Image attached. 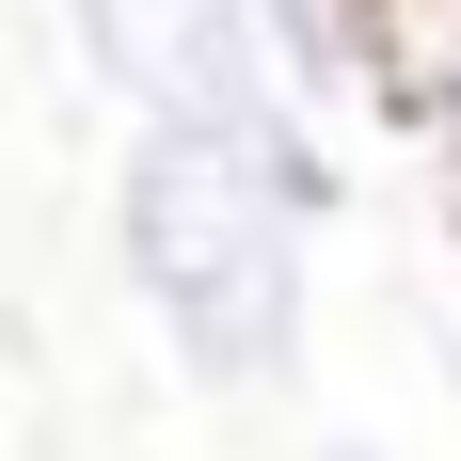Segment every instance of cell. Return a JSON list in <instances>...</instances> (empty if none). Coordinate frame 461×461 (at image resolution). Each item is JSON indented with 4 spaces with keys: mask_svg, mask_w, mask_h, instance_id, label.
<instances>
[{
    "mask_svg": "<svg viewBox=\"0 0 461 461\" xmlns=\"http://www.w3.org/2000/svg\"><path fill=\"white\" fill-rule=\"evenodd\" d=\"M64 16H80V64H95L112 112H176V128L239 143L319 239L350 223V191H366V176H350V128L271 64L255 0H64Z\"/></svg>",
    "mask_w": 461,
    "mask_h": 461,
    "instance_id": "2",
    "label": "cell"
},
{
    "mask_svg": "<svg viewBox=\"0 0 461 461\" xmlns=\"http://www.w3.org/2000/svg\"><path fill=\"white\" fill-rule=\"evenodd\" d=\"M255 32L334 128H382V0H255Z\"/></svg>",
    "mask_w": 461,
    "mask_h": 461,
    "instance_id": "3",
    "label": "cell"
},
{
    "mask_svg": "<svg viewBox=\"0 0 461 461\" xmlns=\"http://www.w3.org/2000/svg\"><path fill=\"white\" fill-rule=\"evenodd\" d=\"M414 191H429V223H446V255H461V128L414 143Z\"/></svg>",
    "mask_w": 461,
    "mask_h": 461,
    "instance_id": "5",
    "label": "cell"
},
{
    "mask_svg": "<svg viewBox=\"0 0 461 461\" xmlns=\"http://www.w3.org/2000/svg\"><path fill=\"white\" fill-rule=\"evenodd\" d=\"M382 128H461V0H382Z\"/></svg>",
    "mask_w": 461,
    "mask_h": 461,
    "instance_id": "4",
    "label": "cell"
},
{
    "mask_svg": "<svg viewBox=\"0 0 461 461\" xmlns=\"http://www.w3.org/2000/svg\"><path fill=\"white\" fill-rule=\"evenodd\" d=\"M95 223H112V271H128L143 334L176 350L191 398H271V382H303V350H319V223L239 143L176 128V112H128Z\"/></svg>",
    "mask_w": 461,
    "mask_h": 461,
    "instance_id": "1",
    "label": "cell"
},
{
    "mask_svg": "<svg viewBox=\"0 0 461 461\" xmlns=\"http://www.w3.org/2000/svg\"><path fill=\"white\" fill-rule=\"evenodd\" d=\"M303 461H382V446H366V429H334V446H303Z\"/></svg>",
    "mask_w": 461,
    "mask_h": 461,
    "instance_id": "6",
    "label": "cell"
}]
</instances>
